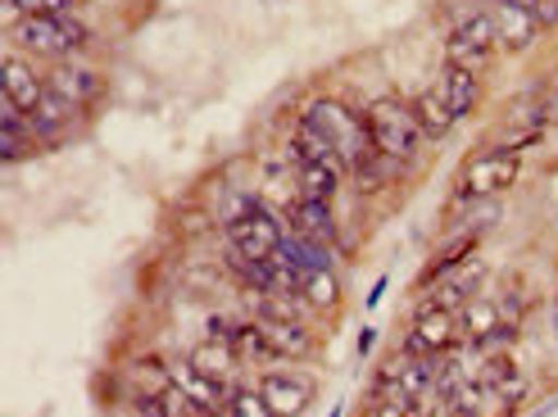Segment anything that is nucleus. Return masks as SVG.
<instances>
[{
    "label": "nucleus",
    "instance_id": "nucleus-1",
    "mask_svg": "<svg viewBox=\"0 0 558 417\" xmlns=\"http://www.w3.org/2000/svg\"><path fill=\"white\" fill-rule=\"evenodd\" d=\"M10 46L37 64H64V60H82L87 50H96V33H92V23H82L77 14H69V19L23 14L10 23Z\"/></svg>",
    "mask_w": 558,
    "mask_h": 417
},
{
    "label": "nucleus",
    "instance_id": "nucleus-2",
    "mask_svg": "<svg viewBox=\"0 0 558 417\" xmlns=\"http://www.w3.org/2000/svg\"><path fill=\"white\" fill-rule=\"evenodd\" d=\"M295 123L314 127L318 136H327L331 146L345 155V163H364L377 146H373V132H368V105H354V100H341V96H310L300 105Z\"/></svg>",
    "mask_w": 558,
    "mask_h": 417
},
{
    "label": "nucleus",
    "instance_id": "nucleus-3",
    "mask_svg": "<svg viewBox=\"0 0 558 417\" xmlns=\"http://www.w3.org/2000/svg\"><path fill=\"white\" fill-rule=\"evenodd\" d=\"M499 60V33L486 10V0H468V5L450 10V27H445V64L486 73Z\"/></svg>",
    "mask_w": 558,
    "mask_h": 417
},
{
    "label": "nucleus",
    "instance_id": "nucleus-4",
    "mask_svg": "<svg viewBox=\"0 0 558 417\" xmlns=\"http://www.w3.org/2000/svg\"><path fill=\"white\" fill-rule=\"evenodd\" d=\"M222 241H228V249H236V255H245V259L272 263L277 255H282L287 218L277 213L264 196H250V200H245V209H241L236 218L222 222Z\"/></svg>",
    "mask_w": 558,
    "mask_h": 417
},
{
    "label": "nucleus",
    "instance_id": "nucleus-5",
    "mask_svg": "<svg viewBox=\"0 0 558 417\" xmlns=\"http://www.w3.org/2000/svg\"><path fill=\"white\" fill-rule=\"evenodd\" d=\"M368 132H373V146L390 159H404L413 163L417 150L427 146L423 127H417V114H413V100L409 96H396V91H381L368 100Z\"/></svg>",
    "mask_w": 558,
    "mask_h": 417
},
{
    "label": "nucleus",
    "instance_id": "nucleus-6",
    "mask_svg": "<svg viewBox=\"0 0 558 417\" xmlns=\"http://www.w3.org/2000/svg\"><path fill=\"white\" fill-rule=\"evenodd\" d=\"M400 349H409V354H427V358H440V354L463 349L459 314L436 309V304H423V299H417V309H413V318H409V331H404Z\"/></svg>",
    "mask_w": 558,
    "mask_h": 417
},
{
    "label": "nucleus",
    "instance_id": "nucleus-7",
    "mask_svg": "<svg viewBox=\"0 0 558 417\" xmlns=\"http://www.w3.org/2000/svg\"><path fill=\"white\" fill-rule=\"evenodd\" d=\"M518 177H522V155H499L490 146H477L463 159L459 186L472 191L477 200H495V196H505L509 186H518Z\"/></svg>",
    "mask_w": 558,
    "mask_h": 417
},
{
    "label": "nucleus",
    "instance_id": "nucleus-8",
    "mask_svg": "<svg viewBox=\"0 0 558 417\" xmlns=\"http://www.w3.org/2000/svg\"><path fill=\"white\" fill-rule=\"evenodd\" d=\"M255 385L264 391V400H268V408H272L277 417H304V413L314 408V400H318V381L304 372L300 364L264 368Z\"/></svg>",
    "mask_w": 558,
    "mask_h": 417
},
{
    "label": "nucleus",
    "instance_id": "nucleus-9",
    "mask_svg": "<svg viewBox=\"0 0 558 417\" xmlns=\"http://www.w3.org/2000/svg\"><path fill=\"white\" fill-rule=\"evenodd\" d=\"M46 91L60 96L64 105H73L77 114H92V109H100L109 82L87 60H64V64H50L46 69Z\"/></svg>",
    "mask_w": 558,
    "mask_h": 417
},
{
    "label": "nucleus",
    "instance_id": "nucleus-10",
    "mask_svg": "<svg viewBox=\"0 0 558 417\" xmlns=\"http://www.w3.org/2000/svg\"><path fill=\"white\" fill-rule=\"evenodd\" d=\"M0 100H10L23 114L46 100V73L37 69V60H27L23 50H10L5 54V69H0Z\"/></svg>",
    "mask_w": 558,
    "mask_h": 417
},
{
    "label": "nucleus",
    "instance_id": "nucleus-11",
    "mask_svg": "<svg viewBox=\"0 0 558 417\" xmlns=\"http://www.w3.org/2000/svg\"><path fill=\"white\" fill-rule=\"evenodd\" d=\"M282 218H287V232L310 236V241H318L323 249H337V245H341L337 213H331L327 200H304V196H295V200L282 205Z\"/></svg>",
    "mask_w": 558,
    "mask_h": 417
},
{
    "label": "nucleus",
    "instance_id": "nucleus-12",
    "mask_svg": "<svg viewBox=\"0 0 558 417\" xmlns=\"http://www.w3.org/2000/svg\"><path fill=\"white\" fill-rule=\"evenodd\" d=\"M486 10H490L495 33H499V54H526L545 37V27L522 5H513V0H486Z\"/></svg>",
    "mask_w": 558,
    "mask_h": 417
},
{
    "label": "nucleus",
    "instance_id": "nucleus-13",
    "mask_svg": "<svg viewBox=\"0 0 558 417\" xmlns=\"http://www.w3.org/2000/svg\"><path fill=\"white\" fill-rule=\"evenodd\" d=\"M482 241H486V232H459V236H450V241H445V249H436L432 263H427L423 272H417L413 291H417V295H427V291H432L436 282H445V277H450V272L468 268L472 259H477Z\"/></svg>",
    "mask_w": 558,
    "mask_h": 417
},
{
    "label": "nucleus",
    "instance_id": "nucleus-14",
    "mask_svg": "<svg viewBox=\"0 0 558 417\" xmlns=\"http://www.w3.org/2000/svg\"><path fill=\"white\" fill-rule=\"evenodd\" d=\"M264 336L272 341L277 358L282 364H310V358H318L323 349V336L314 331V322H277V318H259Z\"/></svg>",
    "mask_w": 558,
    "mask_h": 417
},
{
    "label": "nucleus",
    "instance_id": "nucleus-15",
    "mask_svg": "<svg viewBox=\"0 0 558 417\" xmlns=\"http://www.w3.org/2000/svg\"><path fill=\"white\" fill-rule=\"evenodd\" d=\"M186 364L201 372V377H209V381H218V385H228V391H232V385H241L245 372H250V368L241 364V354H236L228 341H209V336L186 354Z\"/></svg>",
    "mask_w": 558,
    "mask_h": 417
},
{
    "label": "nucleus",
    "instance_id": "nucleus-16",
    "mask_svg": "<svg viewBox=\"0 0 558 417\" xmlns=\"http://www.w3.org/2000/svg\"><path fill=\"white\" fill-rule=\"evenodd\" d=\"M482 282H486V263H468L459 272H450L445 282H436L427 295H417L423 304H436V309H450V314H463L472 299L482 295Z\"/></svg>",
    "mask_w": 558,
    "mask_h": 417
},
{
    "label": "nucleus",
    "instance_id": "nucleus-17",
    "mask_svg": "<svg viewBox=\"0 0 558 417\" xmlns=\"http://www.w3.org/2000/svg\"><path fill=\"white\" fill-rule=\"evenodd\" d=\"M409 100H413V114H417V127H423V136H427V146H445V142H450V132L459 127V119L450 114V100H445L440 82H432V87H423V91L409 96Z\"/></svg>",
    "mask_w": 558,
    "mask_h": 417
},
{
    "label": "nucleus",
    "instance_id": "nucleus-18",
    "mask_svg": "<svg viewBox=\"0 0 558 417\" xmlns=\"http://www.w3.org/2000/svg\"><path fill=\"white\" fill-rule=\"evenodd\" d=\"M37 155H41V146H37L27 114H23V109H14L10 100H0V159H5V163H27Z\"/></svg>",
    "mask_w": 558,
    "mask_h": 417
},
{
    "label": "nucleus",
    "instance_id": "nucleus-19",
    "mask_svg": "<svg viewBox=\"0 0 558 417\" xmlns=\"http://www.w3.org/2000/svg\"><path fill=\"white\" fill-rule=\"evenodd\" d=\"M300 295H304V304H310L318 318H323V314H337L341 299H345V282H341L337 263L304 268V272H300Z\"/></svg>",
    "mask_w": 558,
    "mask_h": 417
},
{
    "label": "nucleus",
    "instance_id": "nucleus-20",
    "mask_svg": "<svg viewBox=\"0 0 558 417\" xmlns=\"http://www.w3.org/2000/svg\"><path fill=\"white\" fill-rule=\"evenodd\" d=\"M459 327H463V349L472 354H486L495 349V336H499V304L490 295H477L459 314Z\"/></svg>",
    "mask_w": 558,
    "mask_h": 417
},
{
    "label": "nucleus",
    "instance_id": "nucleus-21",
    "mask_svg": "<svg viewBox=\"0 0 558 417\" xmlns=\"http://www.w3.org/2000/svg\"><path fill=\"white\" fill-rule=\"evenodd\" d=\"M436 82H440L445 100H450V114H454L459 123H463V119H472V114H477V105L486 100L482 73H468V69H454V64H445Z\"/></svg>",
    "mask_w": 558,
    "mask_h": 417
},
{
    "label": "nucleus",
    "instance_id": "nucleus-22",
    "mask_svg": "<svg viewBox=\"0 0 558 417\" xmlns=\"http://www.w3.org/2000/svg\"><path fill=\"white\" fill-rule=\"evenodd\" d=\"M169 385H173V358L155 349L128 358V391H169Z\"/></svg>",
    "mask_w": 558,
    "mask_h": 417
},
{
    "label": "nucleus",
    "instance_id": "nucleus-23",
    "mask_svg": "<svg viewBox=\"0 0 558 417\" xmlns=\"http://www.w3.org/2000/svg\"><path fill=\"white\" fill-rule=\"evenodd\" d=\"M482 400H486V385L477 381V372H468V377H459V381H450V385H440V408H445V417H486Z\"/></svg>",
    "mask_w": 558,
    "mask_h": 417
},
{
    "label": "nucleus",
    "instance_id": "nucleus-24",
    "mask_svg": "<svg viewBox=\"0 0 558 417\" xmlns=\"http://www.w3.org/2000/svg\"><path fill=\"white\" fill-rule=\"evenodd\" d=\"M477 381L486 385V395H505L509 385H518V358L509 349L477 354Z\"/></svg>",
    "mask_w": 558,
    "mask_h": 417
},
{
    "label": "nucleus",
    "instance_id": "nucleus-25",
    "mask_svg": "<svg viewBox=\"0 0 558 417\" xmlns=\"http://www.w3.org/2000/svg\"><path fill=\"white\" fill-rule=\"evenodd\" d=\"M541 142H545V132H526V127H505V123H499L495 136H490V142H482V146H490L499 155H522V150H536Z\"/></svg>",
    "mask_w": 558,
    "mask_h": 417
},
{
    "label": "nucleus",
    "instance_id": "nucleus-26",
    "mask_svg": "<svg viewBox=\"0 0 558 417\" xmlns=\"http://www.w3.org/2000/svg\"><path fill=\"white\" fill-rule=\"evenodd\" d=\"M228 413H232V417H277V413L268 408V400H264V391H259L255 381H241V385H232Z\"/></svg>",
    "mask_w": 558,
    "mask_h": 417
},
{
    "label": "nucleus",
    "instance_id": "nucleus-27",
    "mask_svg": "<svg viewBox=\"0 0 558 417\" xmlns=\"http://www.w3.org/2000/svg\"><path fill=\"white\" fill-rule=\"evenodd\" d=\"M82 10V0H10V23L23 14H37V19H69Z\"/></svg>",
    "mask_w": 558,
    "mask_h": 417
},
{
    "label": "nucleus",
    "instance_id": "nucleus-28",
    "mask_svg": "<svg viewBox=\"0 0 558 417\" xmlns=\"http://www.w3.org/2000/svg\"><path fill=\"white\" fill-rule=\"evenodd\" d=\"M513 5H522L526 14L545 27V33H554V27H558V0H513Z\"/></svg>",
    "mask_w": 558,
    "mask_h": 417
},
{
    "label": "nucleus",
    "instance_id": "nucleus-29",
    "mask_svg": "<svg viewBox=\"0 0 558 417\" xmlns=\"http://www.w3.org/2000/svg\"><path fill=\"white\" fill-rule=\"evenodd\" d=\"M364 417H409V413H404V400H377L364 408Z\"/></svg>",
    "mask_w": 558,
    "mask_h": 417
},
{
    "label": "nucleus",
    "instance_id": "nucleus-30",
    "mask_svg": "<svg viewBox=\"0 0 558 417\" xmlns=\"http://www.w3.org/2000/svg\"><path fill=\"white\" fill-rule=\"evenodd\" d=\"M377 349V331L373 327H364V331H359V358H368Z\"/></svg>",
    "mask_w": 558,
    "mask_h": 417
},
{
    "label": "nucleus",
    "instance_id": "nucleus-31",
    "mask_svg": "<svg viewBox=\"0 0 558 417\" xmlns=\"http://www.w3.org/2000/svg\"><path fill=\"white\" fill-rule=\"evenodd\" d=\"M386 291H390V277H377L373 291H368V309H377V304L386 299Z\"/></svg>",
    "mask_w": 558,
    "mask_h": 417
},
{
    "label": "nucleus",
    "instance_id": "nucleus-32",
    "mask_svg": "<svg viewBox=\"0 0 558 417\" xmlns=\"http://www.w3.org/2000/svg\"><path fill=\"white\" fill-rule=\"evenodd\" d=\"M545 123L558 127V91H545Z\"/></svg>",
    "mask_w": 558,
    "mask_h": 417
},
{
    "label": "nucleus",
    "instance_id": "nucleus-33",
    "mask_svg": "<svg viewBox=\"0 0 558 417\" xmlns=\"http://www.w3.org/2000/svg\"><path fill=\"white\" fill-rule=\"evenodd\" d=\"M554 331H558V291H554Z\"/></svg>",
    "mask_w": 558,
    "mask_h": 417
},
{
    "label": "nucleus",
    "instance_id": "nucleus-34",
    "mask_svg": "<svg viewBox=\"0 0 558 417\" xmlns=\"http://www.w3.org/2000/svg\"><path fill=\"white\" fill-rule=\"evenodd\" d=\"M331 417H341V404H337V408H331Z\"/></svg>",
    "mask_w": 558,
    "mask_h": 417
},
{
    "label": "nucleus",
    "instance_id": "nucleus-35",
    "mask_svg": "<svg viewBox=\"0 0 558 417\" xmlns=\"http://www.w3.org/2000/svg\"><path fill=\"white\" fill-rule=\"evenodd\" d=\"M100 5H119V0H100Z\"/></svg>",
    "mask_w": 558,
    "mask_h": 417
}]
</instances>
